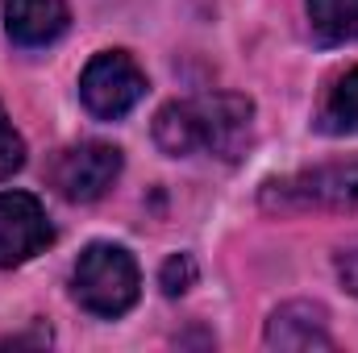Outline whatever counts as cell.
<instances>
[{
	"mask_svg": "<svg viewBox=\"0 0 358 353\" xmlns=\"http://www.w3.org/2000/svg\"><path fill=\"white\" fill-rule=\"evenodd\" d=\"M55 241L46 208L25 191H0V266H21Z\"/></svg>",
	"mask_w": 358,
	"mask_h": 353,
	"instance_id": "8992f818",
	"label": "cell"
},
{
	"mask_svg": "<svg viewBox=\"0 0 358 353\" xmlns=\"http://www.w3.org/2000/svg\"><path fill=\"white\" fill-rule=\"evenodd\" d=\"M317 125H321L325 133H358V67L346 71V75L329 88Z\"/></svg>",
	"mask_w": 358,
	"mask_h": 353,
	"instance_id": "30bf717a",
	"label": "cell"
},
{
	"mask_svg": "<svg viewBox=\"0 0 358 353\" xmlns=\"http://www.w3.org/2000/svg\"><path fill=\"white\" fill-rule=\"evenodd\" d=\"M338 278L346 283L350 295H358V241L342 246V254H338Z\"/></svg>",
	"mask_w": 358,
	"mask_h": 353,
	"instance_id": "4fadbf2b",
	"label": "cell"
},
{
	"mask_svg": "<svg viewBox=\"0 0 358 353\" xmlns=\"http://www.w3.org/2000/svg\"><path fill=\"white\" fill-rule=\"evenodd\" d=\"M267 212H355L358 208V158L308 167L296 175L271 179L259 191Z\"/></svg>",
	"mask_w": 358,
	"mask_h": 353,
	"instance_id": "3957f363",
	"label": "cell"
},
{
	"mask_svg": "<svg viewBox=\"0 0 358 353\" xmlns=\"http://www.w3.org/2000/svg\"><path fill=\"white\" fill-rule=\"evenodd\" d=\"M117 175H121V150L108 142H80V146L63 150L50 167V183L71 204L100 200L117 183Z\"/></svg>",
	"mask_w": 358,
	"mask_h": 353,
	"instance_id": "5b68a950",
	"label": "cell"
},
{
	"mask_svg": "<svg viewBox=\"0 0 358 353\" xmlns=\"http://www.w3.org/2000/svg\"><path fill=\"white\" fill-rule=\"evenodd\" d=\"M142 96H146V75L125 50L96 54L80 75V100L100 121H121Z\"/></svg>",
	"mask_w": 358,
	"mask_h": 353,
	"instance_id": "277c9868",
	"label": "cell"
},
{
	"mask_svg": "<svg viewBox=\"0 0 358 353\" xmlns=\"http://www.w3.org/2000/svg\"><path fill=\"white\" fill-rule=\"evenodd\" d=\"M308 21L325 46L358 42V0H308Z\"/></svg>",
	"mask_w": 358,
	"mask_h": 353,
	"instance_id": "9c48e42d",
	"label": "cell"
},
{
	"mask_svg": "<svg viewBox=\"0 0 358 353\" xmlns=\"http://www.w3.org/2000/svg\"><path fill=\"white\" fill-rule=\"evenodd\" d=\"M250 133H255V104L234 91L176 100L155 117V142L171 158L208 150L225 163H238L250 146Z\"/></svg>",
	"mask_w": 358,
	"mask_h": 353,
	"instance_id": "6da1fadb",
	"label": "cell"
},
{
	"mask_svg": "<svg viewBox=\"0 0 358 353\" xmlns=\"http://www.w3.org/2000/svg\"><path fill=\"white\" fill-rule=\"evenodd\" d=\"M21 167H25V142H21V133L13 129L8 112L0 108V179L17 175Z\"/></svg>",
	"mask_w": 358,
	"mask_h": 353,
	"instance_id": "8fae6325",
	"label": "cell"
},
{
	"mask_svg": "<svg viewBox=\"0 0 358 353\" xmlns=\"http://www.w3.org/2000/svg\"><path fill=\"white\" fill-rule=\"evenodd\" d=\"M67 25H71L67 0H4V29L25 50L59 42Z\"/></svg>",
	"mask_w": 358,
	"mask_h": 353,
	"instance_id": "ba28073f",
	"label": "cell"
},
{
	"mask_svg": "<svg viewBox=\"0 0 358 353\" xmlns=\"http://www.w3.org/2000/svg\"><path fill=\"white\" fill-rule=\"evenodd\" d=\"M159 283H163V291H167V295H183V291L196 283V262H192L187 254L167 258V262H163V270H159Z\"/></svg>",
	"mask_w": 358,
	"mask_h": 353,
	"instance_id": "7c38bea8",
	"label": "cell"
},
{
	"mask_svg": "<svg viewBox=\"0 0 358 353\" xmlns=\"http://www.w3.org/2000/svg\"><path fill=\"white\" fill-rule=\"evenodd\" d=\"M267 341L271 350L283 353H308V350H334V337H329V316L321 303H283L275 308L267 320Z\"/></svg>",
	"mask_w": 358,
	"mask_h": 353,
	"instance_id": "52a82bcc",
	"label": "cell"
},
{
	"mask_svg": "<svg viewBox=\"0 0 358 353\" xmlns=\"http://www.w3.org/2000/svg\"><path fill=\"white\" fill-rule=\"evenodd\" d=\"M71 287H76V299H80L84 312L104 316V320H117V316H125L138 303L142 274H138V262L129 258V250L96 241V246H88L80 254L76 274H71Z\"/></svg>",
	"mask_w": 358,
	"mask_h": 353,
	"instance_id": "7a4b0ae2",
	"label": "cell"
}]
</instances>
